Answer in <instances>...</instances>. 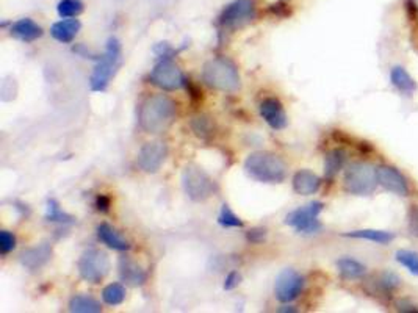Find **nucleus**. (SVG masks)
I'll list each match as a JSON object with an SVG mask.
<instances>
[{
    "instance_id": "obj_25",
    "label": "nucleus",
    "mask_w": 418,
    "mask_h": 313,
    "mask_svg": "<svg viewBox=\"0 0 418 313\" xmlns=\"http://www.w3.org/2000/svg\"><path fill=\"white\" fill-rule=\"evenodd\" d=\"M69 310L74 313H99L102 307L96 299L88 298V296H75L71 299Z\"/></svg>"
},
{
    "instance_id": "obj_4",
    "label": "nucleus",
    "mask_w": 418,
    "mask_h": 313,
    "mask_svg": "<svg viewBox=\"0 0 418 313\" xmlns=\"http://www.w3.org/2000/svg\"><path fill=\"white\" fill-rule=\"evenodd\" d=\"M121 63V44L116 38H110L107 41L106 52L102 57L97 58V64L95 71H93L90 86L93 91L102 92L108 88L110 80L116 73L118 66Z\"/></svg>"
},
{
    "instance_id": "obj_9",
    "label": "nucleus",
    "mask_w": 418,
    "mask_h": 313,
    "mask_svg": "<svg viewBox=\"0 0 418 313\" xmlns=\"http://www.w3.org/2000/svg\"><path fill=\"white\" fill-rule=\"evenodd\" d=\"M256 18V5L252 0H235L223 10L218 24L223 30H236Z\"/></svg>"
},
{
    "instance_id": "obj_3",
    "label": "nucleus",
    "mask_w": 418,
    "mask_h": 313,
    "mask_svg": "<svg viewBox=\"0 0 418 313\" xmlns=\"http://www.w3.org/2000/svg\"><path fill=\"white\" fill-rule=\"evenodd\" d=\"M202 79L213 90L235 92L240 90V74L236 66L228 58H213L202 69Z\"/></svg>"
},
{
    "instance_id": "obj_33",
    "label": "nucleus",
    "mask_w": 418,
    "mask_h": 313,
    "mask_svg": "<svg viewBox=\"0 0 418 313\" xmlns=\"http://www.w3.org/2000/svg\"><path fill=\"white\" fill-rule=\"evenodd\" d=\"M14 248H16L14 235L8 232V230H2V232H0V251H2V255L10 254Z\"/></svg>"
},
{
    "instance_id": "obj_13",
    "label": "nucleus",
    "mask_w": 418,
    "mask_h": 313,
    "mask_svg": "<svg viewBox=\"0 0 418 313\" xmlns=\"http://www.w3.org/2000/svg\"><path fill=\"white\" fill-rule=\"evenodd\" d=\"M167 145L162 141L146 142L140 149L138 153V166L145 173H157L162 168V164L167 158Z\"/></svg>"
},
{
    "instance_id": "obj_35",
    "label": "nucleus",
    "mask_w": 418,
    "mask_h": 313,
    "mask_svg": "<svg viewBox=\"0 0 418 313\" xmlns=\"http://www.w3.org/2000/svg\"><path fill=\"white\" fill-rule=\"evenodd\" d=\"M240 282H241V276H240L238 271L229 273L224 279V290H228V292H229V290H234V288L238 287Z\"/></svg>"
},
{
    "instance_id": "obj_2",
    "label": "nucleus",
    "mask_w": 418,
    "mask_h": 313,
    "mask_svg": "<svg viewBox=\"0 0 418 313\" xmlns=\"http://www.w3.org/2000/svg\"><path fill=\"white\" fill-rule=\"evenodd\" d=\"M245 169L249 177L263 184H280L287 177V164L271 152H254L246 158Z\"/></svg>"
},
{
    "instance_id": "obj_17",
    "label": "nucleus",
    "mask_w": 418,
    "mask_h": 313,
    "mask_svg": "<svg viewBox=\"0 0 418 313\" xmlns=\"http://www.w3.org/2000/svg\"><path fill=\"white\" fill-rule=\"evenodd\" d=\"M10 32H11V36L22 42L36 41L38 38L42 36V33H44L41 27L38 25L35 21H32L29 18H24V19H19L18 22H14V24L11 25Z\"/></svg>"
},
{
    "instance_id": "obj_5",
    "label": "nucleus",
    "mask_w": 418,
    "mask_h": 313,
    "mask_svg": "<svg viewBox=\"0 0 418 313\" xmlns=\"http://www.w3.org/2000/svg\"><path fill=\"white\" fill-rule=\"evenodd\" d=\"M376 168L367 162H356L345 171L343 186L349 195L370 196L376 190Z\"/></svg>"
},
{
    "instance_id": "obj_7",
    "label": "nucleus",
    "mask_w": 418,
    "mask_h": 313,
    "mask_svg": "<svg viewBox=\"0 0 418 313\" xmlns=\"http://www.w3.org/2000/svg\"><path fill=\"white\" fill-rule=\"evenodd\" d=\"M324 204L320 201H313L310 204L302 205L296 208L291 213H288L285 218V224L293 227L296 232L301 234H317L321 230V223L318 216L323 212Z\"/></svg>"
},
{
    "instance_id": "obj_24",
    "label": "nucleus",
    "mask_w": 418,
    "mask_h": 313,
    "mask_svg": "<svg viewBox=\"0 0 418 313\" xmlns=\"http://www.w3.org/2000/svg\"><path fill=\"white\" fill-rule=\"evenodd\" d=\"M346 162V153L342 149L331 151L326 155V162H324V174L328 179H334L339 174L340 169L343 168Z\"/></svg>"
},
{
    "instance_id": "obj_39",
    "label": "nucleus",
    "mask_w": 418,
    "mask_h": 313,
    "mask_svg": "<svg viewBox=\"0 0 418 313\" xmlns=\"http://www.w3.org/2000/svg\"><path fill=\"white\" fill-rule=\"evenodd\" d=\"M408 2L410 5V8H414L415 11H418V0H408Z\"/></svg>"
},
{
    "instance_id": "obj_11",
    "label": "nucleus",
    "mask_w": 418,
    "mask_h": 313,
    "mask_svg": "<svg viewBox=\"0 0 418 313\" xmlns=\"http://www.w3.org/2000/svg\"><path fill=\"white\" fill-rule=\"evenodd\" d=\"M304 288V277L295 270H284L274 284V295L280 303L287 304L295 301Z\"/></svg>"
},
{
    "instance_id": "obj_36",
    "label": "nucleus",
    "mask_w": 418,
    "mask_h": 313,
    "mask_svg": "<svg viewBox=\"0 0 418 313\" xmlns=\"http://www.w3.org/2000/svg\"><path fill=\"white\" fill-rule=\"evenodd\" d=\"M395 307H397V310H399V312H418V305L417 304H414V303H410L409 299H399V301H397V303H395Z\"/></svg>"
},
{
    "instance_id": "obj_34",
    "label": "nucleus",
    "mask_w": 418,
    "mask_h": 313,
    "mask_svg": "<svg viewBox=\"0 0 418 313\" xmlns=\"http://www.w3.org/2000/svg\"><path fill=\"white\" fill-rule=\"evenodd\" d=\"M246 238H247V241H249V243H252V245H260V243H263V241H265V238H267V229L256 227V229L247 230Z\"/></svg>"
},
{
    "instance_id": "obj_19",
    "label": "nucleus",
    "mask_w": 418,
    "mask_h": 313,
    "mask_svg": "<svg viewBox=\"0 0 418 313\" xmlns=\"http://www.w3.org/2000/svg\"><path fill=\"white\" fill-rule=\"evenodd\" d=\"M119 274L121 279L132 287H138L146 282V273L141 270L138 263L134 262L129 257H121L119 260Z\"/></svg>"
},
{
    "instance_id": "obj_12",
    "label": "nucleus",
    "mask_w": 418,
    "mask_h": 313,
    "mask_svg": "<svg viewBox=\"0 0 418 313\" xmlns=\"http://www.w3.org/2000/svg\"><path fill=\"white\" fill-rule=\"evenodd\" d=\"M376 174L378 184L381 185L384 190H387L389 193H393L397 196H409L410 188L408 179H406L397 168L382 164V166L376 168Z\"/></svg>"
},
{
    "instance_id": "obj_8",
    "label": "nucleus",
    "mask_w": 418,
    "mask_h": 313,
    "mask_svg": "<svg viewBox=\"0 0 418 313\" xmlns=\"http://www.w3.org/2000/svg\"><path fill=\"white\" fill-rule=\"evenodd\" d=\"M110 271V260L101 249H88L79 260V273L84 281L99 284Z\"/></svg>"
},
{
    "instance_id": "obj_37",
    "label": "nucleus",
    "mask_w": 418,
    "mask_h": 313,
    "mask_svg": "<svg viewBox=\"0 0 418 313\" xmlns=\"http://www.w3.org/2000/svg\"><path fill=\"white\" fill-rule=\"evenodd\" d=\"M409 229L414 235H418V205L412 207L409 212Z\"/></svg>"
},
{
    "instance_id": "obj_1",
    "label": "nucleus",
    "mask_w": 418,
    "mask_h": 313,
    "mask_svg": "<svg viewBox=\"0 0 418 313\" xmlns=\"http://www.w3.org/2000/svg\"><path fill=\"white\" fill-rule=\"evenodd\" d=\"M175 119V103L164 95L147 97L141 103L138 121L141 129L147 134H162Z\"/></svg>"
},
{
    "instance_id": "obj_22",
    "label": "nucleus",
    "mask_w": 418,
    "mask_h": 313,
    "mask_svg": "<svg viewBox=\"0 0 418 313\" xmlns=\"http://www.w3.org/2000/svg\"><path fill=\"white\" fill-rule=\"evenodd\" d=\"M97 237L102 241L103 245H107L110 249L114 251H127L130 248V245L125 241L121 235L114 230L110 224L103 223L97 227Z\"/></svg>"
},
{
    "instance_id": "obj_30",
    "label": "nucleus",
    "mask_w": 418,
    "mask_h": 313,
    "mask_svg": "<svg viewBox=\"0 0 418 313\" xmlns=\"http://www.w3.org/2000/svg\"><path fill=\"white\" fill-rule=\"evenodd\" d=\"M218 223L221 224L223 227H235V229H241L245 226V223L241 221V219L235 215V213L230 210V207L228 204H224L221 207V212H219L218 215Z\"/></svg>"
},
{
    "instance_id": "obj_27",
    "label": "nucleus",
    "mask_w": 418,
    "mask_h": 313,
    "mask_svg": "<svg viewBox=\"0 0 418 313\" xmlns=\"http://www.w3.org/2000/svg\"><path fill=\"white\" fill-rule=\"evenodd\" d=\"M395 259L401 266H404L410 274L418 277V252L410 249H398L395 252Z\"/></svg>"
},
{
    "instance_id": "obj_10",
    "label": "nucleus",
    "mask_w": 418,
    "mask_h": 313,
    "mask_svg": "<svg viewBox=\"0 0 418 313\" xmlns=\"http://www.w3.org/2000/svg\"><path fill=\"white\" fill-rule=\"evenodd\" d=\"M149 79L153 85L162 88L164 91H175L185 86L186 82H188L171 58H163L160 63H157L156 68L152 69Z\"/></svg>"
},
{
    "instance_id": "obj_26",
    "label": "nucleus",
    "mask_w": 418,
    "mask_h": 313,
    "mask_svg": "<svg viewBox=\"0 0 418 313\" xmlns=\"http://www.w3.org/2000/svg\"><path fill=\"white\" fill-rule=\"evenodd\" d=\"M46 219L49 223H58V224H74V221H75L74 216L68 215V213H64L62 208H60L58 202L55 199L47 201Z\"/></svg>"
},
{
    "instance_id": "obj_18",
    "label": "nucleus",
    "mask_w": 418,
    "mask_h": 313,
    "mask_svg": "<svg viewBox=\"0 0 418 313\" xmlns=\"http://www.w3.org/2000/svg\"><path fill=\"white\" fill-rule=\"evenodd\" d=\"M80 29L82 24L79 19L64 18L63 21L55 22L51 27V35L53 36V40H57L58 42L68 44L74 41V38L77 36V33L80 32Z\"/></svg>"
},
{
    "instance_id": "obj_14",
    "label": "nucleus",
    "mask_w": 418,
    "mask_h": 313,
    "mask_svg": "<svg viewBox=\"0 0 418 313\" xmlns=\"http://www.w3.org/2000/svg\"><path fill=\"white\" fill-rule=\"evenodd\" d=\"M260 114L269 127L274 130H282L287 127L288 119L287 114H285L284 105L280 103L279 99L274 97L265 99V101L260 103Z\"/></svg>"
},
{
    "instance_id": "obj_21",
    "label": "nucleus",
    "mask_w": 418,
    "mask_h": 313,
    "mask_svg": "<svg viewBox=\"0 0 418 313\" xmlns=\"http://www.w3.org/2000/svg\"><path fill=\"white\" fill-rule=\"evenodd\" d=\"M348 238H356V240H365L371 241V243L386 246L392 243L395 240V234L387 232V230H378V229H362V230H351V232L343 234Z\"/></svg>"
},
{
    "instance_id": "obj_38",
    "label": "nucleus",
    "mask_w": 418,
    "mask_h": 313,
    "mask_svg": "<svg viewBox=\"0 0 418 313\" xmlns=\"http://www.w3.org/2000/svg\"><path fill=\"white\" fill-rule=\"evenodd\" d=\"M96 207H97L99 212L107 213L108 208H110V197L106 196V195H99L96 197Z\"/></svg>"
},
{
    "instance_id": "obj_31",
    "label": "nucleus",
    "mask_w": 418,
    "mask_h": 313,
    "mask_svg": "<svg viewBox=\"0 0 418 313\" xmlns=\"http://www.w3.org/2000/svg\"><path fill=\"white\" fill-rule=\"evenodd\" d=\"M378 284H379V287L384 290V292L393 293L395 290H397L399 285H401V279L395 273L386 271V273H382L381 276H379V282Z\"/></svg>"
},
{
    "instance_id": "obj_6",
    "label": "nucleus",
    "mask_w": 418,
    "mask_h": 313,
    "mask_svg": "<svg viewBox=\"0 0 418 313\" xmlns=\"http://www.w3.org/2000/svg\"><path fill=\"white\" fill-rule=\"evenodd\" d=\"M182 186L186 196L195 202L207 201L217 191V185L196 164H186L182 173Z\"/></svg>"
},
{
    "instance_id": "obj_28",
    "label": "nucleus",
    "mask_w": 418,
    "mask_h": 313,
    "mask_svg": "<svg viewBox=\"0 0 418 313\" xmlns=\"http://www.w3.org/2000/svg\"><path fill=\"white\" fill-rule=\"evenodd\" d=\"M103 303L108 305H119L125 299V288L121 284H110L102 292Z\"/></svg>"
},
{
    "instance_id": "obj_15",
    "label": "nucleus",
    "mask_w": 418,
    "mask_h": 313,
    "mask_svg": "<svg viewBox=\"0 0 418 313\" xmlns=\"http://www.w3.org/2000/svg\"><path fill=\"white\" fill-rule=\"evenodd\" d=\"M52 257V248L47 243H42L36 248L27 249L21 254V263L29 270H40L41 266L51 260Z\"/></svg>"
},
{
    "instance_id": "obj_23",
    "label": "nucleus",
    "mask_w": 418,
    "mask_h": 313,
    "mask_svg": "<svg viewBox=\"0 0 418 313\" xmlns=\"http://www.w3.org/2000/svg\"><path fill=\"white\" fill-rule=\"evenodd\" d=\"M337 270L340 276L346 281H357L362 279L367 274V266L356 259H349V257H343V259L337 260Z\"/></svg>"
},
{
    "instance_id": "obj_20",
    "label": "nucleus",
    "mask_w": 418,
    "mask_h": 313,
    "mask_svg": "<svg viewBox=\"0 0 418 313\" xmlns=\"http://www.w3.org/2000/svg\"><path fill=\"white\" fill-rule=\"evenodd\" d=\"M390 82H392V85L397 88L401 95L412 96L418 90L417 82L412 79V75L403 66H393L390 69Z\"/></svg>"
},
{
    "instance_id": "obj_32",
    "label": "nucleus",
    "mask_w": 418,
    "mask_h": 313,
    "mask_svg": "<svg viewBox=\"0 0 418 313\" xmlns=\"http://www.w3.org/2000/svg\"><path fill=\"white\" fill-rule=\"evenodd\" d=\"M191 127H193L195 134L199 136V138H207V136H210L213 134L212 121L207 116L195 118L193 123H191Z\"/></svg>"
},
{
    "instance_id": "obj_16",
    "label": "nucleus",
    "mask_w": 418,
    "mask_h": 313,
    "mask_svg": "<svg viewBox=\"0 0 418 313\" xmlns=\"http://www.w3.org/2000/svg\"><path fill=\"white\" fill-rule=\"evenodd\" d=\"M321 186V179L318 177L315 173L309 171V169H301L295 174L293 177V190L295 193L301 196H310L315 195Z\"/></svg>"
},
{
    "instance_id": "obj_29",
    "label": "nucleus",
    "mask_w": 418,
    "mask_h": 313,
    "mask_svg": "<svg viewBox=\"0 0 418 313\" xmlns=\"http://www.w3.org/2000/svg\"><path fill=\"white\" fill-rule=\"evenodd\" d=\"M85 5L82 0H60L57 11L62 18H75L80 13H84Z\"/></svg>"
}]
</instances>
